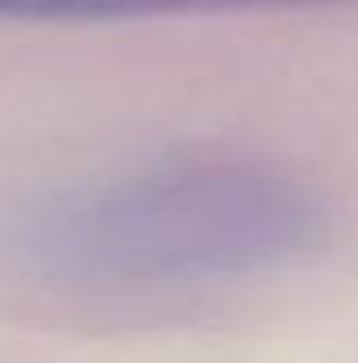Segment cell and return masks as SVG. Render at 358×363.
Masks as SVG:
<instances>
[{
  "label": "cell",
  "instance_id": "cell-1",
  "mask_svg": "<svg viewBox=\"0 0 358 363\" xmlns=\"http://www.w3.org/2000/svg\"><path fill=\"white\" fill-rule=\"evenodd\" d=\"M325 237L321 199L253 161H156L0 216V258L59 287H178L270 271Z\"/></svg>",
  "mask_w": 358,
  "mask_h": 363
},
{
  "label": "cell",
  "instance_id": "cell-2",
  "mask_svg": "<svg viewBox=\"0 0 358 363\" xmlns=\"http://www.w3.org/2000/svg\"><path fill=\"white\" fill-rule=\"evenodd\" d=\"M358 0H0V21H144L185 13H266V9H337Z\"/></svg>",
  "mask_w": 358,
  "mask_h": 363
}]
</instances>
